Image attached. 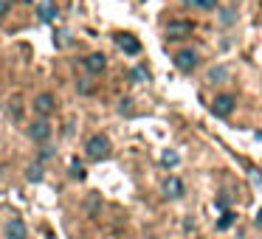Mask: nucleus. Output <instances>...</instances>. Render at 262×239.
<instances>
[{
    "label": "nucleus",
    "mask_w": 262,
    "mask_h": 239,
    "mask_svg": "<svg viewBox=\"0 0 262 239\" xmlns=\"http://www.w3.org/2000/svg\"><path fill=\"white\" fill-rule=\"evenodd\" d=\"M217 23H220V26H234V23H237V12H234L231 6L220 9V14H217Z\"/></svg>",
    "instance_id": "nucleus-13"
},
{
    "label": "nucleus",
    "mask_w": 262,
    "mask_h": 239,
    "mask_svg": "<svg viewBox=\"0 0 262 239\" xmlns=\"http://www.w3.org/2000/svg\"><path fill=\"white\" fill-rule=\"evenodd\" d=\"M23 3H29V0H23Z\"/></svg>",
    "instance_id": "nucleus-27"
},
{
    "label": "nucleus",
    "mask_w": 262,
    "mask_h": 239,
    "mask_svg": "<svg viewBox=\"0 0 262 239\" xmlns=\"http://www.w3.org/2000/svg\"><path fill=\"white\" fill-rule=\"evenodd\" d=\"M57 6H54V0H42L40 3V20L42 23H54V20H57Z\"/></svg>",
    "instance_id": "nucleus-12"
},
{
    "label": "nucleus",
    "mask_w": 262,
    "mask_h": 239,
    "mask_svg": "<svg viewBox=\"0 0 262 239\" xmlns=\"http://www.w3.org/2000/svg\"><path fill=\"white\" fill-rule=\"evenodd\" d=\"M0 175H3V169H0Z\"/></svg>",
    "instance_id": "nucleus-28"
},
{
    "label": "nucleus",
    "mask_w": 262,
    "mask_h": 239,
    "mask_svg": "<svg viewBox=\"0 0 262 239\" xmlns=\"http://www.w3.org/2000/svg\"><path fill=\"white\" fill-rule=\"evenodd\" d=\"M82 65H85V70L91 76H96V74H102V70L107 68V57H104V54H91V57L82 59Z\"/></svg>",
    "instance_id": "nucleus-9"
},
{
    "label": "nucleus",
    "mask_w": 262,
    "mask_h": 239,
    "mask_svg": "<svg viewBox=\"0 0 262 239\" xmlns=\"http://www.w3.org/2000/svg\"><path fill=\"white\" fill-rule=\"evenodd\" d=\"M79 90H82V93H91V90H93V87H91V85H88V82H85V79H82V82H79Z\"/></svg>",
    "instance_id": "nucleus-24"
},
{
    "label": "nucleus",
    "mask_w": 262,
    "mask_h": 239,
    "mask_svg": "<svg viewBox=\"0 0 262 239\" xmlns=\"http://www.w3.org/2000/svg\"><path fill=\"white\" fill-rule=\"evenodd\" d=\"M130 104H133L130 99H124V102L119 104V113H121V115H130V113H133V107H130Z\"/></svg>",
    "instance_id": "nucleus-21"
},
{
    "label": "nucleus",
    "mask_w": 262,
    "mask_h": 239,
    "mask_svg": "<svg viewBox=\"0 0 262 239\" xmlns=\"http://www.w3.org/2000/svg\"><path fill=\"white\" fill-rule=\"evenodd\" d=\"M254 220H256V225H259V228H262V208H259V211H256V217H254Z\"/></svg>",
    "instance_id": "nucleus-26"
},
{
    "label": "nucleus",
    "mask_w": 262,
    "mask_h": 239,
    "mask_svg": "<svg viewBox=\"0 0 262 239\" xmlns=\"http://www.w3.org/2000/svg\"><path fill=\"white\" fill-rule=\"evenodd\" d=\"M85 155L91 160H104L110 155V138L102 135V132H99V135H91L85 144Z\"/></svg>",
    "instance_id": "nucleus-1"
},
{
    "label": "nucleus",
    "mask_w": 262,
    "mask_h": 239,
    "mask_svg": "<svg viewBox=\"0 0 262 239\" xmlns=\"http://www.w3.org/2000/svg\"><path fill=\"white\" fill-rule=\"evenodd\" d=\"M3 233H6V239H26L29 236V228H26V222L23 220H9L6 225H3Z\"/></svg>",
    "instance_id": "nucleus-8"
},
{
    "label": "nucleus",
    "mask_w": 262,
    "mask_h": 239,
    "mask_svg": "<svg viewBox=\"0 0 262 239\" xmlns=\"http://www.w3.org/2000/svg\"><path fill=\"white\" fill-rule=\"evenodd\" d=\"M198 65H200V57H198V51H192V48H183V51L175 54V68L181 70V74H192Z\"/></svg>",
    "instance_id": "nucleus-3"
},
{
    "label": "nucleus",
    "mask_w": 262,
    "mask_h": 239,
    "mask_svg": "<svg viewBox=\"0 0 262 239\" xmlns=\"http://www.w3.org/2000/svg\"><path fill=\"white\" fill-rule=\"evenodd\" d=\"M217 3H220V0H198V9H203V12H214Z\"/></svg>",
    "instance_id": "nucleus-20"
},
{
    "label": "nucleus",
    "mask_w": 262,
    "mask_h": 239,
    "mask_svg": "<svg viewBox=\"0 0 262 239\" xmlns=\"http://www.w3.org/2000/svg\"><path fill=\"white\" fill-rule=\"evenodd\" d=\"M51 158H54V149H51V147H46V149L40 152V163H46V160H51Z\"/></svg>",
    "instance_id": "nucleus-22"
},
{
    "label": "nucleus",
    "mask_w": 262,
    "mask_h": 239,
    "mask_svg": "<svg viewBox=\"0 0 262 239\" xmlns=\"http://www.w3.org/2000/svg\"><path fill=\"white\" fill-rule=\"evenodd\" d=\"M14 121H23V110H20V99H12V107H9Z\"/></svg>",
    "instance_id": "nucleus-18"
},
{
    "label": "nucleus",
    "mask_w": 262,
    "mask_h": 239,
    "mask_svg": "<svg viewBox=\"0 0 262 239\" xmlns=\"http://www.w3.org/2000/svg\"><path fill=\"white\" fill-rule=\"evenodd\" d=\"M130 79H133V82H147V79H149L147 68H133V70H130Z\"/></svg>",
    "instance_id": "nucleus-17"
},
{
    "label": "nucleus",
    "mask_w": 262,
    "mask_h": 239,
    "mask_svg": "<svg viewBox=\"0 0 262 239\" xmlns=\"http://www.w3.org/2000/svg\"><path fill=\"white\" fill-rule=\"evenodd\" d=\"M161 163H164V166H178V163H181V155L172 152V149H166V152L161 155Z\"/></svg>",
    "instance_id": "nucleus-16"
},
{
    "label": "nucleus",
    "mask_w": 262,
    "mask_h": 239,
    "mask_svg": "<svg viewBox=\"0 0 262 239\" xmlns=\"http://www.w3.org/2000/svg\"><path fill=\"white\" fill-rule=\"evenodd\" d=\"M29 138L37 144H48V138H51V124H48V118L34 121V124L29 127Z\"/></svg>",
    "instance_id": "nucleus-5"
},
{
    "label": "nucleus",
    "mask_w": 262,
    "mask_h": 239,
    "mask_svg": "<svg viewBox=\"0 0 262 239\" xmlns=\"http://www.w3.org/2000/svg\"><path fill=\"white\" fill-rule=\"evenodd\" d=\"M234 220H237V214H234V211H226V214L217 220V228H220V231H226V228L234 225Z\"/></svg>",
    "instance_id": "nucleus-15"
},
{
    "label": "nucleus",
    "mask_w": 262,
    "mask_h": 239,
    "mask_svg": "<svg viewBox=\"0 0 262 239\" xmlns=\"http://www.w3.org/2000/svg\"><path fill=\"white\" fill-rule=\"evenodd\" d=\"M183 6H192V9H198V0H181Z\"/></svg>",
    "instance_id": "nucleus-25"
},
{
    "label": "nucleus",
    "mask_w": 262,
    "mask_h": 239,
    "mask_svg": "<svg viewBox=\"0 0 262 239\" xmlns=\"http://www.w3.org/2000/svg\"><path fill=\"white\" fill-rule=\"evenodd\" d=\"M9 14V0H0V20Z\"/></svg>",
    "instance_id": "nucleus-23"
},
{
    "label": "nucleus",
    "mask_w": 262,
    "mask_h": 239,
    "mask_svg": "<svg viewBox=\"0 0 262 239\" xmlns=\"http://www.w3.org/2000/svg\"><path fill=\"white\" fill-rule=\"evenodd\" d=\"M234 107H237V96H234V93H220V96H214V102H211V113L220 115V118L231 115Z\"/></svg>",
    "instance_id": "nucleus-2"
},
{
    "label": "nucleus",
    "mask_w": 262,
    "mask_h": 239,
    "mask_svg": "<svg viewBox=\"0 0 262 239\" xmlns=\"http://www.w3.org/2000/svg\"><path fill=\"white\" fill-rule=\"evenodd\" d=\"M206 79H209L211 85H226V82H231V68H228V65H214Z\"/></svg>",
    "instance_id": "nucleus-11"
},
{
    "label": "nucleus",
    "mask_w": 262,
    "mask_h": 239,
    "mask_svg": "<svg viewBox=\"0 0 262 239\" xmlns=\"http://www.w3.org/2000/svg\"><path fill=\"white\" fill-rule=\"evenodd\" d=\"M164 194H166L169 200H181L183 194H186V186H183L181 177L172 175V177H166V180H164Z\"/></svg>",
    "instance_id": "nucleus-7"
},
{
    "label": "nucleus",
    "mask_w": 262,
    "mask_h": 239,
    "mask_svg": "<svg viewBox=\"0 0 262 239\" xmlns=\"http://www.w3.org/2000/svg\"><path fill=\"white\" fill-rule=\"evenodd\" d=\"M194 31V26L189 23V20H172L169 26H166V40H183V37H189Z\"/></svg>",
    "instance_id": "nucleus-4"
},
{
    "label": "nucleus",
    "mask_w": 262,
    "mask_h": 239,
    "mask_svg": "<svg viewBox=\"0 0 262 239\" xmlns=\"http://www.w3.org/2000/svg\"><path fill=\"white\" fill-rule=\"evenodd\" d=\"M116 42H119V48H121L124 54H130V57L141 54V42H138L133 34H116Z\"/></svg>",
    "instance_id": "nucleus-10"
},
{
    "label": "nucleus",
    "mask_w": 262,
    "mask_h": 239,
    "mask_svg": "<svg viewBox=\"0 0 262 239\" xmlns=\"http://www.w3.org/2000/svg\"><path fill=\"white\" fill-rule=\"evenodd\" d=\"M71 175H74L76 180H85V166H82L79 160H74V163H71Z\"/></svg>",
    "instance_id": "nucleus-19"
},
{
    "label": "nucleus",
    "mask_w": 262,
    "mask_h": 239,
    "mask_svg": "<svg viewBox=\"0 0 262 239\" xmlns=\"http://www.w3.org/2000/svg\"><path fill=\"white\" fill-rule=\"evenodd\" d=\"M54 110H57V102H54L51 93H40V96L34 99V113L40 115V118H48Z\"/></svg>",
    "instance_id": "nucleus-6"
},
{
    "label": "nucleus",
    "mask_w": 262,
    "mask_h": 239,
    "mask_svg": "<svg viewBox=\"0 0 262 239\" xmlns=\"http://www.w3.org/2000/svg\"><path fill=\"white\" fill-rule=\"evenodd\" d=\"M26 177H29L31 183H40L42 177H46V172H42V163L37 160V163H31L29 169H26Z\"/></svg>",
    "instance_id": "nucleus-14"
}]
</instances>
